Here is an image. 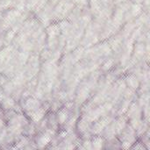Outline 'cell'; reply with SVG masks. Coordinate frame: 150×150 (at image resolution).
<instances>
[{
  "mask_svg": "<svg viewBox=\"0 0 150 150\" xmlns=\"http://www.w3.org/2000/svg\"><path fill=\"white\" fill-rule=\"evenodd\" d=\"M73 2L61 0L54 6V18L57 20H63L69 17L71 11L74 8Z\"/></svg>",
  "mask_w": 150,
  "mask_h": 150,
  "instance_id": "1",
  "label": "cell"
},
{
  "mask_svg": "<svg viewBox=\"0 0 150 150\" xmlns=\"http://www.w3.org/2000/svg\"><path fill=\"white\" fill-rule=\"evenodd\" d=\"M70 116V113H69V108L67 107H64L62 109H61L60 111H58L57 112V115H56V122L59 124V125H63L67 122V120H69Z\"/></svg>",
  "mask_w": 150,
  "mask_h": 150,
  "instance_id": "2",
  "label": "cell"
},
{
  "mask_svg": "<svg viewBox=\"0 0 150 150\" xmlns=\"http://www.w3.org/2000/svg\"><path fill=\"white\" fill-rule=\"evenodd\" d=\"M126 81L131 89H137L139 86V80H138L136 75H131L130 76L127 77V79Z\"/></svg>",
  "mask_w": 150,
  "mask_h": 150,
  "instance_id": "3",
  "label": "cell"
},
{
  "mask_svg": "<svg viewBox=\"0 0 150 150\" xmlns=\"http://www.w3.org/2000/svg\"><path fill=\"white\" fill-rule=\"evenodd\" d=\"M91 144H92L94 149H102L103 145L105 144V142H104V139L102 137L97 136V137L92 139Z\"/></svg>",
  "mask_w": 150,
  "mask_h": 150,
  "instance_id": "4",
  "label": "cell"
},
{
  "mask_svg": "<svg viewBox=\"0 0 150 150\" xmlns=\"http://www.w3.org/2000/svg\"><path fill=\"white\" fill-rule=\"evenodd\" d=\"M128 0H112V3H113V4H120L121 3H125Z\"/></svg>",
  "mask_w": 150,
  "mask_h": 150,
  "instance_id": "5",
  "label": "cell"
},
{
  "mask_svg": "<svg viewBox=\"0 0 150 150\" xmlns=\"http://www.w3.org/2000/svg\"><path fill=\"white\" fill-rule=\"evenodd\" d=\"M144 0H131V2L133 4H142V3H143Z\"/></svg>",
  "mask_w": 150,
  "mask_h": 150,
  "instance_id": "6",
  "label": "cell"
}]
</instances>
